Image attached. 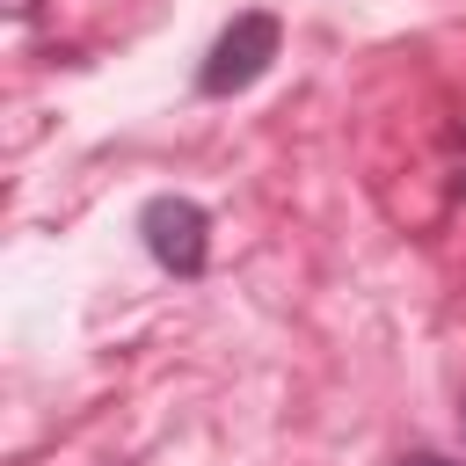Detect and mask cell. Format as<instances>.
Returning <instances> with one entry per match:
<instances>
[{
    "label": "cell",
    "mask_w": 466,
    "mask_h": 466,
    "mask_svg": "<svg viewBox=\"0 0 466 466\" xmlns=\"http://www.w3.org/2000/svg\"><path fill=\"white\" fill-rule=\"evenodd\" d=\"M277 44H284V29H277V15H233L226 22V36L204 51V66H197V95H240V87H255L262 73H269V58H277Z\"/></svg>",
    "instance_id": "1"
},
{
    "label": "cell",
    "mask_w": 466,
    "mask_h": 466,
    "mask_svg": "<svg viewBox=\"0 0 466 466\" xmlns=\"http://www.w3.org/2000/svg\"><path fill=\"white\" fill-rule=\"evenodd\" d=\"M138 240L167 277H204V262H211V218L197 197H153L138 211Z\"/></svg>",
    "instance_id": "2"
},
{
    "label": "cell",
    "mask_w": 466,
    "mask_h": 466,
    "mask_svg": "<svg viewBox=\"0 0 466 466\" xmlns=\"http://www.w3.org/2000/svg\"><path fill=\"white\" fill-rule=\"evenodd\" d=\"M393 466H459V459H444V451H408V459H393Z\"/></svg>",
    "instance_id": "3"
},
{
    "label": "cell",
    "mask_w": 466,
    "mask_h": 466,
    "mask_svg": "<svg viewBox=\"0 0 466 466\" xmlns=\"http://www.w3.org/2000/svg\"><path fill=\"white\" fill-rule=\"evenodd\" d=\"M7 15H15V22H29V15H36V0H7Z\"/></svg>",
    "instance_id": "4"
}]
</instances>
